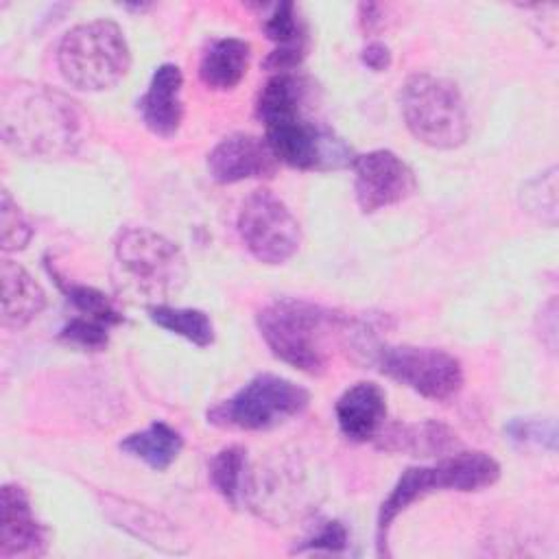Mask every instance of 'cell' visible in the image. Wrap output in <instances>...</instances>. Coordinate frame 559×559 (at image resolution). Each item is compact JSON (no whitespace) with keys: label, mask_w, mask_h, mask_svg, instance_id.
I'll list each match as a JSON object with an SVG mask.
<instances>
[{"label":"cell","mask_w":559,"mask_h":559,"mask_svg":"<svg viewBox=\"0 0 559 559\" xmlns=\"http://www.w3.org/2000/svg\"><path fill=\"white\" fill-rule=\"evenodd\" d=\"M0 129L4 144L28 159L68 157L83 142L76 103L55 87L31 81L4 85Z\"/></svg>","instance_id":"6da1fadb"},{"label":"cell","mask_w":559,"mask_h":559,"mask_svg":"<svg viewBox=\"0 0 559 559\" xmlns=\"http://www.w3.org/2000/svg\"><path fill=\"white\" fill-rule=\"evenodd\" d=\"M255 323L271 354L308 376L325 371L328 338L347 325L341 314L295 297L266 304Z\"/></svg>","instance_id":"7a4b0ae2"},{"label":"cell","mask_w":559,"mask_h":559,"mask_svg":"<svg viewBox=\"0 0 559 559\" xmlns=\"http://www.w3.org/2000/svg\"><path fill=\"white\" fill-rule=\"evenodd\" d=\"M500 478V465L493 456L480 450H459L439 459L432 465H415L402 472L391 493L382 500L376 524L378 555H389L386 537L393 520L413 502L432 491H480Z\"/></svg>","instance_id":"3957f363"},{"label":"cell","mask_w":559,"mask_h":559,"mask_svg":"<svg viewBox=\"0 0 559 559\" xmlns=\"http://www.w3.org/2000/svg\"><path fill=\"white\" fill-rule=\"evenodd\" d=\"M57 66L72 87L103 92L124 79L131 66V50L116 22L92 20L72 26L61 37Z\"/></svg>","instance_id":"277c9868"},{"label":"cell","mask_w":559,"mask_h":559,"mask_svg":"<svg viewBox=\"0 0 559 559\" xmlns=\"http://www.w3.org/2000/svg\"><path fill=\"white\" fill-rule=\"evenodd\" d=\"M406 129L426 146L456 148L469 135V118L459 87L428 72L408 76L400 90Z\"/></svg>","instance_id":"5b68a950"},{"label":"cell","mask_w":559,"mask_h":559,"mask_svg":"<svg viewBox=\"0 0 559 559\" xmlns=\"http://www.w3.org/2000/svg\"><path fill=\"white\" fill-rule=\"evenodd\" d=\"M114 258L127 286L155 304L177 295L188 277L181 249L148 227L120 229L114 240Z\"/></svg>","instance_id":"8992f818"},{"label":"cell","mask_w":559,"mask_h":559,"mask_svg":"<svg viewBox=\"0 0 559 559\" xmlns=\"http://www.w3.org/2000/svg\"><path fill=\"white\" fill-rule=\"evenodd\" d=\"M310 404V393L282 376L258 373L231 397L207 411V421L231 430H271L301 415Z\"/></svg>","instance_id":"52a82bcc"},{"label":"cell","mask_w":559,"mask_h":559,"mask_svg":"<svg viewBox=\"0 0 559 559\" xmlns=\"http://www.w3.org/2000/svg\"><path fill=\"white\" fill-rule=\"evenodd\" d=\"M378 369L411 391L445 402L463 386V367L456 356L439 347L421 345H369L367 354Z\"/></svg>","instance_id":"ba28073f"},{"label":"cell","mask_w":559,"mask_h":559,"mask_svg":"<svg viewBox=\"0 0 559 559\" xmlns=\"http://www.w3.org/2000/svg\"><path fill=\"white\" fill-rule=\"evenodd\" d=\"M277 162L297 170H338L354 164L356 153L330 127L312 122L306 114H293L264 124Z\"/></svg>","instance_id":"9c48e42d"},{"label":"cell","mask_w":559,"mask_h":559,"mask_svg":"<svg viewBox=\"0 0 559 559\" xmlns=\"http://www.w3.org/2000/svg\"><path fill=\"white\" fill-rule=\"evenodd\" d=\"M238 234L264 264L288 262L301 245V227L288 205L269 190H253L240 205Z\"/></svg>","instance_id":"30bf717a"},{"label":"cell","mask_w":559,"mask_h":559,"mask_svg":"<svg viewBox=\"0 0 559 559\" xmlns=\"http://www.w3.org/2000/svg\"><path fill=\"white\" fill-rule=\"evenodd\" d=\"M352 170L356 203L365 214L397 205L417 190L413 168L386 148L356 155Z\"/></svg>","instance_id":"8fae6325"},{"label":"cell","mask_w":559,"mask_h":559,"mask_svg":"<svg viewBox=\"0 0 559 559\" xmlns=\"http://www.w3.org/2000/svg\"><path fill=\"white\" fill-rule=\"evenodd\" d=\"M277 164L269 142L253 133L225 135L207 153V173L216 183L269 179L275 175Z\"/></svg>","instance_id":"7c38bea8"},{"label":"cell","mask_w":559,"mask_h":559,"mask_svg":"<svg viewBox=\"0 0 559 559\" xmlns=\"http://www.w3.org/2000/svg\"><path fill=\"white\" fill-rule=\"evenodd\" d=\"M46 528L37 522L31 500L20 485L2 487L0 557H39L46 552Z\"/></svg>","instance_id":"4fadbf2b"},{"label":"cell","mask_w":559,"mask_h":559,"mask_svg":"<svg viewBox=\"0 0 559 559\" xmlns=\"http://www.w3.org/2000/svg\"><path fill=\"white\" fill-rule=\"evenodd\" d=\"M183 74L175 63L155 68L138 109L146 129L159 138H173L183 120Z\"/></svg>","instance_id":"5bb4252c"},{"label":"cell","mask_w":559,"mask_h":559,"mask_svg":"<svg viewBox=\"0 0 559 559\" xmlns=\"http://www.w3.org/2000/svg\"><path fill=\"white\" fill-rule=\"evenodd\" d=\"M334 413L341 432L349 441H373L384 428L386 395L376 382H356L336 400Z\"/></svg>","instance_id":"9a60e30c"},{"label":"cell","mask_w":559,"mask_h":559,"mask_svg":"<svg viewBox=\"0 0 559 559\" xmlns=\"http://www.w3.org/2000/svg\"><path fill=\"white\" fill-rule=\"evenodd\" d=\"M105 515L114 522V526L127 531L135 539L159 548L164 552H186L188 542L181 539L179 528L166 520L162 513L151 511L144 504L120 500L116 496L105 498Z\"/></svg>","instance_id":"2e32d148"},{"label":"cell","mask_w":559,"mask_h":559,"mask_svg":"<svg viewBox=\"0 0 559 559\" xmlns=\"http://www.w3.org/2000/svg\"><path fill=\"white\" fill-rule=\"evenodd\" d=\"M262 28L275 44V48L264 59V68L275 74L297 70L308 52V28L299 17L297 7L293 2L275 4L264 17Z\"/></svg>","instance_id":"e0dca14e"},{"label":"cell","mask_w":559,"mask_h":559,"mask_svg":"<svg viewBox=\"0 0 559 559\" xmlns=\"http://www.w3.org/2000/svg\"><path fill=\"white\" fill-rule=\"evenodd\" d=\"M2 325L20 330L28 325L46 306V293L35 277L13 260H2Z\"/></svg>","instance_id":"ac0fdd59"},{"label":"cell","mask_w":559,"mask_h":559,"mask_svg":"<svg viewBox=\"0 0 559 559\" xmlns=\"http://www.w3.org/2000/svg\"><path fill=\"white\" fill-rule=\"evenodd\" d=\"M378 448L386 452H406L411 456H439L456 450V435L439 421L393 424L382 428L376 437Z\"/></svg>","instance_id":"d6986e66"},{"label":"cell","mask_w":559,"mask_h":559,"mask_svg":"<svg viewBox=\"0 0 559 559\" xmlns=\"http://www.w3.org/2000/svg\"><path fill=\"white\" fill-rule=\"evenodd\" d=\"M251 46L238 37H218L207 44L199 61V79L212 90H234L247 74Z\"/></svg>","instance_id":"ffe728a7"},{"label":"cell","mask_w":559,"mask_h":559,"mask_svg":"<svg viewBox=\"0 0 559 559\" xmlns=\"http://www.w3.org/2000/svg\"><path fill=\"white\" fill-rule=\"evenodd\" d=\"M183 448L181 435L166 421H153L144 430L131 432L120 441V450L144 461L148 467L168 469Z\"/></svg>","instance_id":"44dd1931"},{"label":"cell","mask_w":559,"mask_h":559,"mask_svg":"<svg viewBox=\"0 0 559 559\" xmlns=\"http://www.w3.org/2000/svg\"><path fill=\"white\" fill-rule=\"evenodd\" d=\"M308 90L310 85L306 83V79L293 72L273 74L258 94L255 116L262 120V124H266L284 116L301 114L308 100Z\"/></svg>","instance_id":"7402d4cb"},{"label":"cell","mask_w":559,"mask_h":559,"mask_svg":"<svg viewBox=\"0 0 559 559\" xmlns=\"http://www.w3.org/2000/svg\"><path fill=\"white\" fill-rule=\"evenodd\" d=\"M146 312L155 325L190 341L197 347H207L214 343L212 319L199 308H175L168 304H151L146 306Z\"/></svg>","instance_id":"603a6c76"},{"label":"cell","mask_w":559,"mask_h":559,"mask_svg":"<svg viewBox=\"0 0 559 559\" xmlns=\"http://www.w3.org/2000/svg\"><path fill=\"white\" fill-rule=\"evenodd\" d=\"M210 480L214 489L238 507L247 493V450L242 445H225L210 461Z\"/></svg>","instance_id":"cb8c5ba5"},{"label":"cell","mask_w":559,"mask_h":559,"mask_svg":"<svg viewBox=\"0 0 559 559\" xmlns=\"http://www.w3.org/2000/svg\"><path fill=\"white\" fill-rule=\"evenodd\" d=\"M48 273L52 275V280H55L57 286H59V290L66 295V299L76 308V312H79L81 317H90V319L103 321V323H107L109 328L122 323V314L116 310L114 301H111L103 290H98V288H94V286L68 282V280H63L55 269H50V264H48Z\"/></svg>","instance_id":"d4e9b609"},{"label":"cell","mask_w":559,"mask_h":559,"mask_svg":"<svg viewBox=\"0 0 559 559\" xmlns=\"http://www.w3.org/2000/svg\"><path fill=\"white\" fill-rule=\"evenodd\" d=\"M520 203L524 212H528L531 216L548 225H555L557 223V168L550 166L548 170L528 179L520 190Z\"/></svg>","instance_id":"484cf974"},{"label":"cell","mask_w":559,"mask_h":559,"mask_svg":"<svg viewBox=\"0 0 559 559\" xmlns=\"http://www.w3.org/2000/svg\"><path fill=\"white\" fill-rule=\"evenodd\" d=\"M33 236V227L17 207V203L11 199L9 190H2V203H0V240L4 251H20L28 245Z\"/></svg>","instance_id":"4316f807"},{"label":"cell","mask_w":559,"mask_h":559,"mask_svg":"<svg viewBox=\"0 0 559 559\" xmlns=\"http://www.w3.org/2000/svg\"><path fill=\"white\" fill-rule=\"evenodd\" d=\"M59 338L70 345H76L81 349L98 352V349H105L109 343V325L103 321L76 314L74 319H70L63 325Z\"/></svg>","instance_id":"83f0119b"},{"label":"cell","mask_w":559,"mask_h":559,"mask_svg":"<svg viewBox=\"0 0 559 559\" xmlns=\"http://www.w3.org/2000/svg\"><path fill=\"white\" fill-rule=\"evenodd\" d=\"M504 432L509 435L511 441L522 443V445H546L555 450L557 441V430L552 419H531V417H515L504 426Z\"/></svg>","instance_id":"f1b7e54d"},{"label":"cell","mask_w":559,"mask_h":559,"mask_svg":"<svg viewBox=\"0 0 559 559\" xmlns=\"http://www.w3.org/2000/svg\"><path fill=\"white\" fill-rule=\"evenodd\" d=\"M349 544V535L343 522L338 520H325L312 531L299 546H295L297 552L314 550V552H341Z\"/></svg>","instance_id":"f546056e"},{"label":"cell","mask_w":559,"mask_h":559,"mask_svg":"<svg viewBox=\"0 0 559 559\" xmlns=\"http://www.w3.org/2000/svg\"><path fill=\"white\" fill-rule=\"evenodd\" d=\"M360 61L373 70V72H382L391 66V50L389 46H384L382 41H369L362 52H360Z\"/></svg>","instance_id":"4dcf8cb0"},{"label":"cell","mask_w":559,"mask_h":559,"mask_svg":"<svg viewBox=\"0 0 559 559\" xmlns=\"http://www.w3.org/2000/svg\"><path fill=\"white\" fill-rule=\"evenodd\" d=\"M380 11H382V7H380V4H373V2H367V4H360V7H358V13H360L358 20H360V24H362V28H365L367 33L376 31V28L382 24Z\"/></svg>","instance_id":"1f68e13d"}]
</instances>
